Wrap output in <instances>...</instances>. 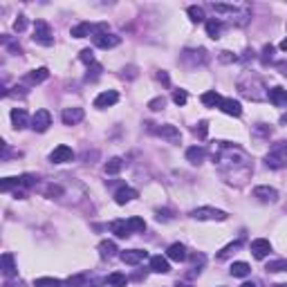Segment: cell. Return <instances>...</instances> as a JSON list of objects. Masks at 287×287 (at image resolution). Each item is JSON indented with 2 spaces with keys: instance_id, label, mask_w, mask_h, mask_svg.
<instances>
[{
  "instance_id": "cell-44",
  "label": "cell",
  "mask_w": 287,
  "mask_h": 287,
  "mask_svg": "<svg viewBox=\"0 0 287 287\" xmlns=\"http://www.w3.org/2000/svg\"><path fill=\"white\" fill-rule=\"evenodd\" d=\"M207 130H209V123H207V121H200V123H197V128L193 130V133H195L200 139H204V137H207Z\"/></svg>"
},
{
  "instance_id": "cell-29",
  "label": "cell",
  "mask_w": 287,
  "mask_h": 287,
  "mask_svg": "<svg viewBox=\"0 0 287 287\" xmlns=\"http://www.w3.org/2000/svg\"><path fill=\"white\" fill-rule=\"evenodd\" d=\"M213 11H218V14H231V16H236V14H242V11L238 9V7L236 5H224V2H213Z\"/></svg>"
},
{
  "instance_id": "cell-27",
  "label": "cell",
  "mask_w": 287,
  "mask_h": 287,
  "mask_svg": "<svg viewBox=\"0 0 287 287\" xmlns=\"http://www.w3.org/2000/svg\"><path fill=\"white\" fill-rule=\"evenodd\" d=\"M231 276H236V278H245V276H249L251 274V267L247 265V263H242V261H238V263H234L231 265Z\"/></svg>"
},
{
  "instance_id": "cell-48",
  "label": "cell",
  "mask_w": 287,
  "mask_h": 287,
  "mask_svg": "<svg viewBox=\"0 0 287 287\" xmlns=\"http://www.w3.org/2000/svg\"><path fill=\"white\" fill-rule=\"evenodd\" d=\"M25 27H27V21L23 16H18V21L14 23V29H16V32H25Z\"/></svg>"
},
{
  "instance_id": "cell-42",
  "label": "cell",
  "mask_w": 287,
  "mask_h": 287,
  "mask_svg": "<svg viewBox=\"0 0 287 287\" xmlns=\"http://www.w3.org/2000/svg\"><path fill=\"white\" fill-rule=\"evenodd\" d=\"M81 61H83L85 65H95L96 61H95V52H92V49H83V52H81Z\"/></svg>"
},
{
  "instance_id": "cell-32",
  "label": "cell",
  "mask_w": 287,
  "mask_h": 287,
  "mask_svg": "<svg viewBox=\"0 0 287 287\" xmlns=\"http://www.w3.org/2000/svg\"><path fill=\"white\" fill-rule=\"evenodd\" d=\"M207 34H209L211 38H220V34H222V23L215 21V18L207 21Z\"/></svg>"
},
{
  "instance_id": "cell-4",
  "label": "cell",
  "mask_w": 287,
  "mask_h": 287,
  "mask_svg": "<svg viewBox=\"0 0 287 287\" xmlns=\"http://www.w3.org/2000/svg\"><path fill=\"white\" fill-rule=\"evenodd\" d=\"M34 43H38V45H43V48H49V45H54V34L52 29H49V25L45 21H36L34 23Z\"/></svg>"
},
{
  "instance_id": "cell-36",
  "label": "cell",
  "mask_w": 287,
  "mask_h": 287,
  "mask_svg": "<svg viewBox=\"0 0 287 287\" xmlns=\"http://www.w3.org/2000/svg\"><path fill=\"white\" fill-rule=\"evenodd\" d=\"M34 287H61V281L59 278H52V276L36 278V281H34Z\"/></svg>"
},
{
  "instance_id": "cell-15",
  "label": "cell",
  "mask_w": 287,
  "mask_h": 287,
  "mask_svg": "<svg viewBox=\"0 0 287 287\" xmlns=\"http://www.w3.org/2000/svg\"><path fill=\"white\" fill-rule=\"evenodd\" d=\"M254 197H258L261 202H276L278 200V191L271 186H256L254 189Z\"/></svg>"
},
{
  "instance_id": "cell-3",
  "label": "cell",
  "mask_w": 287,
  "mask_h": 287,
  "mask_svg": "<svg viewBox=\"0 0 287 287\" xmlns=\"http://www.w3.org/2000/svg\"><path fill=\"white\" fill-rule=\"evenodd\" d=\"M36 184V177L34 175H21V177H5L0 182V191L9 193L11 189H29V186Z\"/></svg>"
},
{
  "instance_id": "cell-56",
  "label": "cell",
  "mask_w": 287,
  "mask_h": 287,
  "mask_svg": "<svg viewBox=\"0 0 287 287\" xmlns=\"http://www.w3.org/2000/svg\"><path fill=\"white\" fill-rule=\"evenodd\" d=\"M274 287H287V285H274Z\"/></svg>"
},
{
  "instance_id": "cell-47",
  "label": "cell",
  "mask_w": 287,
  "mask_h": 287,
  "mask_svg": "<svg viewBox=\"0 0 287 287\" xmlns=\"http://www.w3.org/2000/svg\"><path fill=\"white\" fill-rule=\"evenodd\" d=\"M2 43H5V45H7V48H9L14 54H21V45H16L14 41H9V36H2Z\"/></svg>"
},
{
  "instance_id": "cell-22",
  "label": "cell",
  "mask_w": 287,
  "mask_h": 287,
  "mask_svg": "<svg viewBox=\"0 0 287 287\" xmlns=\"http://www.w3.org/2000/svg\"><path fill=\"white\" fill-rule=\"evenodd\" d=\"M11 123H14V128L23 130V128L29 123V117H27V112L23 110V108H14V110H11Z\"/></svg>"
},
{
  "instance_id": "cell-35",
  "label": "cell",
  "mask_w": 287,
  "mask_h": 287,
  "mask_svg": "<svg viewBox=\"0 0 287 287\" xmlns=\"http://www.w3.org/2000/svg\"><path fill=\"white\" fill-rule=\"evenodd\" d=\"M121 166H123L121 157H112V160H108V164H106V173L108 175H117L119 170H121Z\"/></svg>"
},
{
  "instance_id": "cell-53",
  "label": "cell",
  "mask_w": 287,
  "mask_h": 287,
  "mask_svg": "<svg viewBox=\"0 0 287 287\" xmlns=\"http://www.w3.org/2000/svg\"><path fill=\"white\" fill-rule=\"evenodd\" d=\"M5 287H23V283L21 281H9V283H5Z\"/></svg>"
},
{
  "instance_id": "cell-10",
  "label": "cell",
  "mask_w": 287,
  "mask_h": 287,
  "mask_svg": "<svg viewBox=\"0 0 287 287\" xmlns=\"http://www.w3.org/2000/svg\"><path fill=\"white\" fill-rule=\"evenodd\" d=\"M72 157H74V153H72V148H70V146H65V144L56 146V148L49 153V162H54V164H65V162H72Z\"/></svg>"
},
{
  "instance_id": "cell-9",
  "label": "cell",
  "mask_w": 287,
  "mask_h": 287,
  "mask_svg": "<svg viewBox=\"0 0 287 287\" xmlns=\"http://www.w3.org/2000/svg\"><path fill=\"white\" fill-rule=\"evenodd\" d=\"M119 43H121V38L115 36V34H110V32L95 34V45L96 48H101V49H112V48H117Z\"/></svg>"
},
{
  "instance_id": "cell-34",
  "label": "cell",
  "mask_w": 287,
  "mask_h": 287,
  "mask_svg": "<svg viewBox=\"0 0 287 287\" xmlns=\"http://www.w3.org/2000/svg\"><path fill=\"white\" fill-rule=\"evenodd\" d=\"M88 276L85 274H74V276H70L68 283H65V287H88Z\"/></svg>"
},
{
  "instance_id": "cell-19",
  "label": "cell",
  "mask_w": 287,
  "mask_h": 287,
  "mask_svg": "<svg viewBox=\"0 0 287 287\" xmlns=\"http://www.w3.org/2000/svg\"><path fill=\"white\" fill-rule=\"evenodd\" d=\"M166 258H170V261H175V263L186 261V247L182 242H173L168 247V251H166Z\"/></svg>"
},
{
  "instance_id": "cell-25",
  "label": "cell",
  "mask_w": 287,
  "mask_h": 287,
  "mask_svg": "<svg viewBox=\"0 0 287 287\" xmlns=\"http://www.w3.org/2000/svg\"><path fill=\"white\" fill-rule=\"evenodd\" d=\"M48 76H49V70L48 68H38V70H32V72L25 76V81L34 85V83H43Z\"/></svg>"
},
{
  "instance_id": "cell-1",
  "label": "cell",
  "mask_w": 287,
  "mask_h": 287,
  "mask_svg": "<svg viewBox=\"0 0 287 287\" xmlns=\"http://www.w3.org/2000/svg\"><path fill=\"white\" fill-rule=\"evenodd\" d=\"M220 144V153L213 155V160L218 162V166L224 170V173H231L234 170V177L238 175V168L245 173V175H249V157H247L245 153L240 148H236V146H229L227 142H218Z\"/></svg>"
},
{
  "instance_id": "cell-41",
  "label": "cell",
  "mask_w": 287,
  "mask_h": 287,
  "mask_svg": "<svg viewBox=\"0 0 287 287\" xmlns=\"http://www.w3.org/2000/svg\"><path fill=\"white\" fill-rule=\"evenodd\" d=\"M164 106H166V99H164V96H155L153 101H148V108H150V110H155V112L162 110Z\"/></svg>"
},
{
  "instance_id": "cell-16",
  "label": "cell",
  "mask_w": 287,
  "mask_h": 287,
  "mask_svg": "<svg viewBox=\"0 0 287 287\" xmlns=\"http://www.w3.org/2000/svg\"><path fill=\"white\" fill-rule=\"evenodd\" d=\"M220 110L227 112V115H231V117H240V115H242V106H240V101H236V99H231V96H224L222 103H220Z\"/></svg>"
},
{
  "instance_id": "cell-46",
  "label": "cell",
  "mask_w": 287,
  "mask_h": 287,
  "mask_svg": "<svg viewBox=\"0 0 287 287\" xmlns=\"http://www.w3.org/2000/svg\"><path fill=\"white\" fill-rule=\"evenodd\" d=\"M271 54H274V48H271V45H265V48H263V56H261L265 65L271 61Z\"/></svg>"
},
{
  "instance_id": "cell-38",
  "label": "cell",
  "mask_w": 287,
  "mask_h": 287,
  "mask_svg": "<svg viewBox=\"0 0 287 287\" xmlns=\"http://www.w3.org/2000/svg\"><path fill=\"white\" fill-rule=\"evenodd\" d=\"M186 11H189V16H191V21H193V23H202V21H204V9H202V7L191 5Z\"/></svg>"
},
{
  "instance_id": "cell-13",
  "label": "cell",
  "mask_w": 287,
  "mask_h": 287,
  "mask_svg": "<svg viewBox=\"0 0 287 287\" xmlns=\"http://www.w3.org/2000/svg\"><path fill=\"white\" fill-rule=\"evenodd\" d=\"M267 99H269L276 108H285L287 106V90L281 88V85H276V88H271V90L267 92Z\"/></svg>"
},
{
  "instance_id": "cell-43",
  "label": "cell",
  "mask_w": 287,
  "mask_h": 287,
  "mask_svg": "<svg viewBox=\"0 0 287 287\" xmlns=\"http://www.w3.org/2000/svg\"><path fill=\"white\" fill-rule=\"evenodd\" d=\"M186 99H189V96H186L184 90H175V92H173V101H175L177 106H184Z\"/></svg>"
},
{
  "instance_id": "cell-11",
  "label": "cell",
  "mask_w": 287,
  "mask_h": 287,
  "mask_svg": "<svg viewBox=\"0 0 287 287\" xmlns=\"http://www.w3.org/2000/svg\"><path fill=\"white\" fill-rule=\"evenodd\" d=\"M249 251L254 254V258H258V261H263L267 254L271 251V245H269V240H265V238H258V240H254L249 245Z\"/></svg>"
},
{
  "instance_id": "cell-14",
  "label": "cell",
  "mask_w": 287,
  "mask_h": 287,
  "mask_svg": "<svg viewBox=\"0 0 287 287\" xmlns=\"http://www.w3.org/2000/svg\"><path fill=\"white\" fill-rule=\"evenodd\" d=\"M83 108H65L63 115H61V119H63L65 126H74V123L83 121Z\"/></svg>"
},
{
  "instance_id": "cell-51",
  "label": "cell",
  "mask_w": 287,
  "mask_h": 287,
  "mask_svg": "<svg viewBox=\"0 0 287 287\" xmlns=\"http://www.w3.org/2000/svg\"><path fill=\"white\" fill-rule=\"evenodd\" d=\"M157 79H160V81H162V83H164V85H170V79H168V74H166L164 70H162L160 74H157Z\"/></svg>"
},
{
  "instance_id": "cell-23",
  "label": "cell",
  "mask_w": 287,
  "mask_h": 287,
  "mask_svg": "<svg viewBox=\"0 0 287 287\" xmlns=\"http://www.w3.org/2000/svg\"><path fill=\"white\" fill-rule=\"evenodd\" d=\"M110 231L117 236V238H128V236L133 234L130 227H128V220H115V222L110 224Z\"/></svg>"
},
{
  "instance_id": "cell-33",
  "label": "cell",
  "mask_w": 287,
  "mask_h": 287,
  "mask_svg": "<svg viewBox=\"0 0 287 287\" xmlns=\"http://www.w3.org/2000/svg\"><path fill=\"white\" fill-rule=\"evenodd\" d=\"M271 274H278V271H287V258H278V261H269L265 267Z\"/></svg>"
},
{
  "instance_id": "cell-45",
  "label": "cell",
  "mask_w": 287,
  "mask_h": 287,
  "mask_svg": "<svg viewBox=\"0 0 287 287\" xmlns=\"http://www.w3.org/2000/svg\"><path fill=\"white\" fill-rule=\"evenodd\" d=\"M61 193H63V189H61V186H56V184H49L48 189H45V195L48 197H54V195H61Z\"/></svg>"
},
{
  "instance_id": "cell-21",
  "label": "cell",
  "mask_w": 287,
  "mask_h": 287,
  "mask_svg": "<svg viewBox=\"0 0 287 287\" xmlns=\"http://www.w3.org/2000/svg\"><path fill=\"white\" fill-rule=\"evenodd\" d=\"M204 157H207V150L202 146H191V148H186V160L191 162V164H202Z\"/></svg>"
},
{
  "instance_id": "cell-24",
  "label": "cell",
  "mask_w": 287,
  "mask_h": 287,
  "mask_svg": "<svg viewBox=\"0 0 287 287\" xmlns=\"http://www.w3.org/2000/svg\"><path fill=\"white\" fill-rule=\"evenodd\" d=\"M95 29H96V27L92 25V23H79V25L72 27V32H70V34H72L74 38H85V36H90Z\"/></svg>"
},
{
  "instance_id": "cell-17",
  "label": "cell",
  "mask_w": 287,
  "mask_h": 287,
  "mask_svg": "<svg viewBox=\"0 0 287 287\" xmlns=\"http://www.w3.org/2000/svg\"><path fill=\"white\" fill-rule=\"evenodd\" d=\"M119 256H121V261L126 263V265H139L148 254L144 249H128V251H121Z\"/></svg>"
},
{
  "instance_id": "cell-30",
  "label": "cell",
  "mask_w": 287,
  "mask_h": 287,
  "mask_svg": "<svg viewBox=\"0 0 287 287\" xmlns=\"http://www.w3.org/2000/svg\"><path fill=\"white\" fill-rule=\"evenodd\" d=\"M126 283H128V278L121 271H112L110 276H108V285L110 287H126Z\"/></svg>"
},
{
  "instance_id": "cell-26",
  "label": "cell",
  "mask_w": 287,
  "mask_h": 287,
  "mask_svg": "<svg viewBox=\"0 0 287 287\" xmlns=\"http://www.w3.org/2000/svg\"><path fill=\"white\" fill-rule=\"evenodd\" d=\"M2 274H5L7 278L16 276V263H14V256L7 251V254H2Z\"/></svg>"
},
{
  "instance_id": "cell-50",
  "label": "cell",
  "mask_w": 287,
  "mask_h": 287,
  "mask_svg": "<svg viewBox=\"0 0 287 287\" xmlns=\"http://www.w3.org/2000/svg\"><path fill=\"white\" fill-rule=\"evenodd\" d=\"M157 220H160V222H162V220H164V222H168V220H170V211H166V209H164V211H162V209H157Z\"/></svg>"
},
{
  "instance_id": "cell-6",
  "label": "cell",
  "mask_w": 287,
  "mask_h": 287,
  "mask_svg": "<svg viewBox=\"0 0 287 287\" xmlns=\"http://www.w3.org/2000/svg\"><path fill=\"white\" fill-rule=\"evenodd\" d=\"M191 218H195V220H218V222H222V220H227V213H224L222 209L197 207L191 211Z\"/></svg>"
},
{
  "instance_id": "cell-12",
  "label": "cell",
  "mask_w": 287,
  "mask_h": 287,
  "mask_svg": "<svg viewBox=\"0 0 287 287\" xmlns=\"http://www.w3.org/2000/svg\"><path fill=\"white\" fill-rule=\"evenodd\" d=\"M119 101V92L117 90H106L95 99V108H110Z\"/></svg>"
},
{
  "instance_id": "cell-55",
  "label": "cell",
  "mask_w": 287,
  "mask_h": 287,
  "mask_svg": "<svg viewBox=\"0 0 287 287\" xmlns=\"http://www.w3.org/2000/svg\"><path fill=\"white\" fill-rule=\"evenodd\" d=\"M281 49H283V52H287V38H285V41L281 43Z\"/></svg>"
},
{
  "instance_id": "cell-54",
  "label": "cell",
  "mask_w": 287,
  "mask_h": 287,
  "mask_svg": "<svg viewBox=\"0 0 287 287\" xmlns=\"http://www.w3.org/2000/svg\"><path fill=\"white\" fill-rule=\"evenodd\" d=\"M240 287H258V283H254V281H251V283H242Z\"/></svg>"
},
{
  "instance_id": "cell-20",
  "label": "cell",
  "mask_w": 287,
  "mask_h": 287,
  "mask_svg": "<svg viewBox=\"0 0 287 287\" xmlns=\"http://www.w3.org/2000/svg\"><path fill=\"white\" fill-rule=\"evenodd\" d=\"M150 269H153L155 274H168L170 271L168 258H164V256H153V258H150Z\"/></svg>"
},
{
  "instance_id": "cell-8",
  "label": "cell",
  "mask_w": 287,
  "mask_h": 287,
  "mask_svg": "<svg viewBox=\"0 0 287 287\" xmlns=\"http://www.w3.org/2000/svg\"><path fill=\"white\" fill-rule=\"evenodd\" d=\"M155 135H160L162 139H168L170 144H177L182 139V133L177 130L175 126H170V123H162V126H155L153 128Z\"/></svg>"
},
{
  "instance_id": "cell-7",
  "label": "cell",
  "mask_w": 287,
  "mask_h": 287,
  "mask_svg": "<svg viewBox=\"0 0 287 287\" xmlns=\"http://www.w3.org/2000/svg\"><path fill=\"white\" fill-rule=\"evenodd\" d=\"M49 126H52V115H49V110H45V108L36 110V115L32 117V128L34 130H36V133H45Z\"/></svg>"
},
{
  "instance_id": "cell-40",
  "label": "cell",
  "mask_w": 287,
  "mask_h": 287,
  "mask_svg": "<svg viewBox=\"0 0 287 287\" xmlns=\"http://www.w3.org/2000/svg\"><path fill=\"white\" fill-rule=\"evenodd\" d=\"M101 65H99V63H95V65H92V70H88V76H85V79H88V81H96V79H99V76H101Z\"/></svg>"
},
{
  "instance_id": "cell-37",
  "label": "cell",
  "mask_w": 287,
  "mask_h": 287,
  "mask_svg": "<svg viewBox=\"0 0 287 287\" xmlns=\"http://www.w3.org/2000/svg\"><path fill=\"white\" fill-rule=\"evenodd\" d=\"M240 245H242V240H236V242H229V245L224 247V249L218 254V258H220V261H224V258H229V256L234 254L236 249H240Z\"/></svg>"
},
{
  "instance_id": "cell-18",
  "label": "cell",
  "mask_w": 287,
  "mask_h": 287,
  "mask_svg": "<svg viewBox=\"0 0 287 287\" xmlns=\"http://www.w3.org/2000/svg\"><path fill=\"white\" fill-rule=\"evenodd\" d=\"M135 197H139V193L135 191V189H130V186H121V189L115 193V202L117 204H128V202H133Z\"/></svg>"
},
{
  "instance_id": "cell-39",
  "label": "cell",
  "mask_w": 287,
  "mask_h": 287,
  "mask_svg": "<svg viewBox=\"0 0 287 287\" xmlns=\"http://www.w3.org/2000/svg\"><path fill=\"white\" fill-rule=\"evenodd\" d=\"M128 227H130V231H144V229H146V222H144V218H139V215H133V218H128Z\"/></svg>"
},
{
  "instance_id": "cell-52",
  "label": "cell",
  "mask_w": 287,
  "mask_h": 287,
  "mask_svg": "<svg viewBox=\"0 0 287 287\" xmlns=\"http://www.w3.org/2000/svg\"><path fill=\"white\" fill-rule=\"evenodd\" d=\"M276 70H281V74L287 76V61H278V63H276Z\"/></svg>"
},
{
  "instance_id": "cell-31",
  "label": "cell",
  "mask_w": 287,
  "mask_h": 287,
  "mask_svg": "<svg viewBox=\"0 0 287 287\" xmlns=\"http://www.w3.org/2000/svg\"><path fill=\"white\" fill-rule=\"evenodd\" d=\"M115 251H117V245H115L112 240H103L101 245H99V254H101V258H112Z\"/></svg>"
},
{
  "instance_id": "cell-49",
  "label": "cell",
  "mask_w": 287,
  "mask_h": 287,
  "mask_svg": "<svg viewBox=\"0 0 287 287\" xmlns=\"http://www.w3.org/2000/svg\"><path fill=\"white\" fill-rule=\"evenodd\" d=\"M220 61H222V63H231V61H236V54H231V52H220Z\"/></svg>"
},
{
  "instance_id": "cell-5",
  "label": "cell",
  "mask_w": 287,
  "mask_h": 287,
  "mask_svg": "<svg viewBox=\"0 0 287 287\" xmlns=\"http://www.w3.org/2000/svg\"><path fill=\"white\" fill-rule=\"evenodd\" d=\"M238 88H240V92H242L247 99H251V101H261V99H267V95L258 92V90H265V85H263L258 79H251V83H249V81H240Z\"/></svg>"
},
{
  "instance_id": "cell-28",
  "label": "cell",
  "mask_w": 287,
  "mask_h": 287,
  "mask_svg": "<svg viewBox=\"0 0 287 287\" xmlns=\"http://www.w3.org/2000/svg\"><path fill=\"white\" fill-rule=\"evenodd\" d=\"M202 103L204 106H209V108H215V106L222 103V96H220L215 90H209V92H204L202 95Z\"/></svg>"
},
{
  "instance_id": "cell-2",
  "label": "cell",
  "mask_w": 287,
  "mask_h": 287,
  "mask_svg": "<svg viewBox=\"0 0 287 287\" xmlns=\"http://www.w3.org/2000/svg\"><path fill=\"white\" fill-rule=\"evenodd\" d=\"M265 162H267L269 168H283V166H287V142L274 144L271 150L267 153Z\"/></svg>"
}]
</instances>
